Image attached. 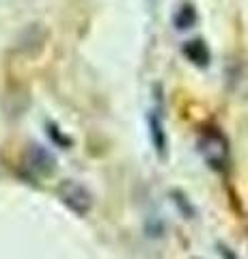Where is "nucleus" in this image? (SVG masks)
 <instances>
[{
  "instance_id": "nucleus-5",
  "label": "nucleus",
  "mask_w": 248,
  "mask_h": 259,
  "mask_svg": "<svg viewBox=\"0 0 248 259\" xmlns=\"http://www.w3.org/2000/svg\"><path fill=\"white\" fill-rule=\"evenodd\" d=\"M196 24V11L192 5H181L179 11L175 13V26L179 30H186V28H192Z\"/></svg>"
},
{
  "instance_id": "nucleus-6",
  "label": "nucleus",
  "mask_w": 248,
  "mask_h": 259,
  "mask_svg": "<svg viewBox=\"0 0 248 259\" xmlns=\"http://www.w3.org/2000/svg\"><path fill=\"white\" fill-rule=\"evenodd\" d=\"M30 162H33V168H37V171H41V173H50L52 168H54V160H52V156L47 151H43V149H39V147H35L33 151H30Z\"/></svg>"
},
{
  "instance_id": "nucleus-1",
  "label": "nucleus",
  "mask_w": 248,
  "mask_h": 259,
  "mask_svg": "<svg viewBox=\"0 0 248 259\" xmlns=\"http://www.w3.org/2000/svg\"><path fill=\"white\" fill-rule=\"evenodd\" d=\"M199 153L205 158L212 171H227L229 166V143L218 130H205L199 139Z\"/></svg>"
},
{
  "instance_id": "nucleus-4",
  "label": "nucleus",
  "mask_w": 248,
  "mask_h": 259,
  "mask_svg": "<svg viewBox=\"0 0 248 259\" xmlns=\"http://www.w3.org/2000/svg\"><path fill=\"white\" fill-rule=\"evenodd\" d=\"M183 54H186L194 65H199V67H207V63H210V50L205 48V44L201 39L188 41L183 46Z\"/></svg>"
},
{
  "instance_id": "nucleus-3",
  "label": "nucleus",
  "mask_w": 248,
  "mask_h": 259,
  "mask_svg": "<svg viewBox=\"0 0 248 259\" xmlns=\"http://www.w3.org/2000/svg\"><path fill=\"white\" fill-rule=\"evenodd\" d=\"M147 123H149V139H151V143H154V149L158 153V158L164 160L166 149H169V139H166L164 123H162V117H160L158 110H149Z\"/></svg>"
},
{
  "instance_id": "nucleus-2",
  "label": "nucleus",
  "mask_w": 248,
  "mask_h": 259,
  "mask_svg": "<svg viewBox=\"0 0 248 259\" xmlns=\"http://www.w3.org/2000/svg\"><path fill=\"white\" fill-rule=\"evenodd\" d=\"M59 192H61L63 203L80 216H84L93 205V199H91V194L86 192V188H82V186H78L74 182H65L59 188Z\"/></svg>"
}]
</instances>
